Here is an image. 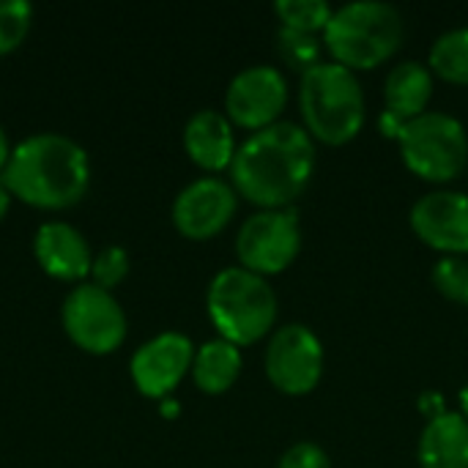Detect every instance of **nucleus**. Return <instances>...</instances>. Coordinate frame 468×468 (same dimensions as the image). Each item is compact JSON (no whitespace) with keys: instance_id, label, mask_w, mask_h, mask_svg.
<instances>
[{"instance_id":"dca6fc26","label":"nucleus","mask_w":468,"mask_h":468,"mask_svg":"<svg viewBox=\"0 0 468 468\" xmlns=\"http://www.w3.org/2000/svg\"><path fill=\"white\" fill-rule=\"evenodd\" d=\"M184 148L203 170H225L236 156L233 123L219 110H197L184 126Z\"/></svg>"},{"instance_id":"7ed1b4c3","label":"nucleus","mask_w":468,"mask_h":468,"mask_svg":"<svg viewBox=\"0 0 468 468\" xmlns=\"http://www.w3.org/2000/svg\"><path fill=\"white\" fill-rule=\"evenodd\" d=\"M299 107L310 137L326 145H346L365 126V93L359 77L337 60L315 63L302 74Z\"/></svg>"},{"instance_id":"5701e85b","label":"nucleus","mask_w":468,"mask_h":468,"mask_svg":"<svg viewBox=\"0 0 468 468\" xmlns=\"http://www.w3.org/2000/svg\"><path fill=\"white\" fill-rule=\"evenodd\" d=\"M90 274L96 280L99 288L110 291L112 285H118L126 274H129V255L123 247H107L93 258Z\"/></svg>"},{"instance_id":"aec40b11","label":"nucleus","mask_w":468,"mask_h":468,"mask_svg":"<svg viewBox=\"0 0 468 468\" xmlns=\"http://www.w3.org/2000/svg\"><path fill=\"white\" fill-rule=\"evenodd\" d=\"M274 11L288 30H299L310 36H315L318 30H326L335 14V8L326 0H277Z\"/></svg>"},{"instance_id":"b1692460","label":"nucleus","mask_w":468,"mask_h":468,"mask_svg":"<svg viewBox=\"0 0 468 468\" xmlns=\"http://www.w3.org/2000/svg\"><path fill=\"white\" fill-rule=\"evenodd\" d=\"M280 41H282V52H285V58L291 60V63H296V66H302L304 71L310 69V66H315L318 60V41L310 36V33H299V30H288V27H282V33H280Z\"/></svg>"},{"instance_id":"4468645a","label":"nucleus","mask_w":468,"mask_h":468,"mask_svg":"<svg viewBox=\"0 0 468 468\" xmlns=\"http://www.w3.org/2000/svg\"><path fill=\"white\" fill-rule=\"evenodd\" d=\"M433 96V74L420 60L398 63L384 82V104L387 112L381 118V132L398 137L400 126L411 118L428 112V101Z\"/></svg>"},{"instance_id":"cd10ccee","label":"nucleus","mask_w":468,"mask_h":468,"mask_svg":"<svg viewBox=\"0 0 468 468\" xmlns=\"http://www.w3.org/2000/svg\"><path fill=\"white\" fill-rule=\"evenodd\" d=\"M8 206H11V192H8V189L3 186V181H0V219L5 217Z\"/></svg>"},{"instance_id":"6ab92c4d","label":"nucleus","mask_w":468,"mask_h":468,"mask_svg":"<svg viewBox=\"0 0 468 468\" xmlns=\"http://www.w3.org/2000/svg\"><path fill=\"white\" fill-rule=\"evenodd\" d=\"M428 66L447 82L468 85V27L441 33L431 47Z\"/></svg>"},{"instance_id":"39448f33","label":"nucleus","mask_w":468,"mask_h":468,"mask_svg":"<svg viewBox=\"0 0 468 468\" xmlns=\"http://www.w3.org/2000/svg\"><path fill=\"white\" fill-rule=\"evenodd\" d=\"M211 324L222 340L233 346H252L266 337L277 321V296L266 277L241 266L222 269L206 296Z\"/></svg>"},{"instance_id":"f03ea898","label":"nucleus","mask_w":468,"mask_h":468,"mask_svg":"<svg viewBox=\"0 0 468 468\" xmlns=\"http://www.w3.org/2000/svg\"><path fill=\"white\" fill-rule=\"evenodd\" d=\"M3 186L36 208L74 206L90 181V162L80 143L55 132H38L11 148Z\"/></svg>"},{"instance_id":"a211bd4d","label":"nucleus","mask_w":468,"mask_h":468,"mask_svg":"<svg viewBox=\"0 0 468 468\" xmlns=\"http://www.w3.org/2000/svg\"><path fill=\"white\" fill-rule=\"evenodd\" d=\"M241 373V351L239 346L217 337L203 343L195 351V362H192V376L197 389H203L206 395H222L228 392L236 378Z\"/></svg>"},{"instance_id":"6e6552de","label":"nucleus","mask_w":468,"mask_h":468,"mask_svg":"<svg viewBox=\"0 0 468 468\" xmlns=\"http://www.w3.org/2000/svg\"><path fill=\"white\" fill-rule=\"evenodd\" d=\"M63 329L82 351L112 354L126 337V315L110 291L85 282L63 299Z\"/></svg>"},{"instance_id":"1a4fd4ad","label":"nucleus","mask_w":468,"mask_h":468,"mask_svg":"<svg viewBox=\"0 0 468 468\" xmlns=\"http://www.w3.org/2000/svg\"><path fill=\"white\" fill-rule=\"evenodd\" d=\"M266 376L282 395H307L324 376V346L304 324L277 329L266 346Z\"/></svg>"},{"instance_id":"c756f323","label":"nucleus","mask_w":468,"mask_h":468,"mask_svg":"<svg viewBox=\"0 0 468 468\" xmlns=\"http://www.w3.org/2000/svg\"><path fill=\"white\" fill-rule=\"evenodd\" d=\"M162 411H165V414H176V411H178V406H176V403H170V400H165Z\"/></svg>"},{"instance_id":"20e7f679","label":"nucleus","mask_w":468,"mask_h":468,"mask_svg":"<svg viewBox=\"0 0 468 468\" xmlns=\"http://www.w3.org/2000/svg\"><path fill=\"white\" fill-rule=\"evenodd\" d=\"M324 44L351 71H367L389 60L403 44V16L392 3L354 0L340 5L326 30Z\"/></svg>"},{"instance_id":"c85d7f7f","label":"nucleus","mask_w":468,"mask_h":468,"mask_svg":"<svg viewBox=\"0 0 468 468\" xmlns=\"http://www.w3.org/2000/svg\"><path fill=\"white\" fill-rule=\"evenodd\" d=\"M461 414L468 420V387L461 389Z\"/></svg>"},{"instance_id":"9b49d317","label":"nucleus","mask_w":468,"mask_h":468,"mask_svg":"<svg viewBox=\"0 0 468 468\" xmlns=\"http://www.w3.org/2000/svg\"><path fill=\"white\" fill-rule=\"evenodd\" d=\"M195 346L181 332H162L132 356V381L148 398H167L192 370Z\"/></svg>"},{"instance_id":"f257e3e1","label":"nucleus","mask_w":468,"mask_h":468,"mask_svg":"<svg viewBox=\"0 0 468 468\" xmlns=\"http://www.w3.org/2000/svg\"><path fill=\"white\" fill-rule=\"evenodd\" d=\"M315 170V143L310 132L291 121H277L252 132L230 162L233 189L263 211L291 206Z\"/></svg>"},{"instance_id":"9d476101","label":"nucleus","mask_w":468,"mask_h":468,"mask_svg":"<svg viewBox=\"0 0 468 468\" xmlns=\"http://www.w3.org/2000/svg\"><path fill=\"white\" fill-rule=\"evenodd\" d=\"M288 104V80L277 66L258 63L241 69L225 93V110L230 123L261 132L277 123Z\"/></svg>"},{"instance_id":"423d86ee","label":"nucleus","mask_w":468,"mask_h":468,"mask_svg":"<svg viewBox=\"0 0 468 468\" xmlns=\"http://www.w3.org/2000/svg\"><path fill=\"white\" fill-rule=\"evenodd\" d=\"M395 140L406 167L425 181L444 184L466 170L468 132L455 115L428 110L403 123Z\"/></svg>"},{"instance_id":"0eeeda50","label":"nucleus","mask_w":468,"mask_h":468,"mask_svg":"<svg viewBox=\"0 0 468 468\" xmlns=\"http://www.w3.org/2000/svg\"><path fill=\"white\" fill-rule=\"evenodd\" d=\"M302 250V228L296 211L271 208L244 219L236 236V255L241 269L261 277L285 271Z\"/></svg>"},{"instance_id":"f3484780","label":"nucleus","mask_w":468,"mask_h":468,"mask_svg":"<svg viewBox=\"0 0 468 468\" xmlns=\"http://www.w3.org/2000/svg\"><path fill=\"white\" fill-rule=\"evenodd\" d=\"M417 461L422 468H468V420L458 411H444L428 420Z\"/></svg>"},{"instance_id":"4be33fe9","label":"nucleus","mask_w":468,"mask_h":468,"mask_svg":"<svg viewBox=\"0 0 468 468\" xmlns=\"http://www.w3.org/2000/svg\"><path fill=\"white\" fill-rule=\"evenodd\" d=\"M33 8L25 0H0V55L16 49L27 36Z\"/></svg>"},{"instance_id":"ddd939ff","label":"nucleus","mask_w":468,"mask_h":468,"mask_svg":"<svg viewBox=\"0 0 468 468\" xmlns=\"http://www.w3.org/2000/svg\"><path fill=\"white\" fill-rule=\"evenodd\" d=\"M414 233L444 255L468 252V195L455 189H436L411 206Z\"/></svg>"},{"instance_id":"a878e982","label":"nucleus","mask_w":468,"mask_h":468,"mask_svg":"<svg viewBox=\"0 0 468 468\" xmlns=\"http://www.w3.org/2000/svg\"><path fill=\"white\" fill-rule=\"evenodd\" d=\"M420 406L425 409V414H431V420L447 411V409H444V403H441V398H439V392H428V395H422Z\"/></svg>"},{"instance_id":"393cba45","label":"nucleus","mask_w":468,"mask_h":468,"mask_svg":"<svg viewBox=\"0 0 468 468\" xmlns=\"http://www.w3.org/2000/svg\"><path fill=\"white\" fill-rule=\"evenodd\" d=\"M277 468H332V461L318 444L299 441V444H293V447H288L282 452Z\"/></svg>"},{"instance_id":"f8f14e48","label":"nucleus","mask_w":468,"mask_h":468,"mask_svg":"<svg viewBox=\"0 0 468 468\" xmlns=\"http://www.w3.org/2000/svg\"><path fill=\"white\" fill-rule=\"evenodd\" d=\"M236 203V189L228 181L206 176L178 192L173 203V222L186 239L206 241L233 219Z\"/></svg>"},{"instance_id":"412c9836","label":"nucleus","mask_w":468,"mask_h":468,"mask_svg":"<svg viewBox=\"0 0 468 468\" xmlns=\"http://www.w3.org/2000/svg\"><path fill=\"white\" fill-rule=\"evenodd\" d=\"M433 285L441 296L468 307V261L463 255H444L433 266Z\"/></svg>"},{"instance_id":"bb28decb","label":"nucleus","mask_w":468,"mask_h":468,"mask_svg":"<svg viewBox=\"0 0 468 468\" xmlns=\"http://www.w3.org/2000/svg\"><path fill=\"white\" fill-rule=\"evenodd\" d=\"M8 156H11V148H8L5 132H3V126H0V173H3V170H5V165H8Z\"/></svg>"},{"instance_id":"2eb2a0df","label":"nucleus","mask_w":468,"mask_h":468,"mask_svg":"<svg viewBox=\"0 0 468 468\" xmlns=\"http://www.w3.org/2000/svg\"><path fill=\"white\" fill-rule=\"evenodd\" d=\"M33 252L49 277L66 280V282L82 280L93 266L90 247H88L85 236L66 222L41 225L33 239Z\"/></svg>"}]
</instances>
